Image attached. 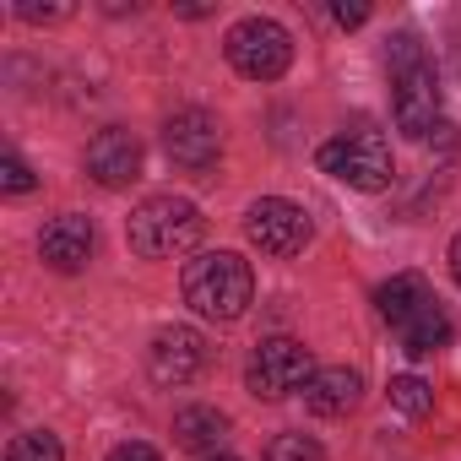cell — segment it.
<instances>
[{
	"label": "cell",
	"instance_id": "3",
	"mask_svg": "<svg viewBox=\"0 0 461 461\" xmlns=\"http://www.w3.org/2000/svg\"><path fill=\"white\" fill-rule=\"evenodd\" d=\"M125 240L141 261H174L201 240V212L185 195H147L125 222Z\"/></svg>",
	"mask_w": 461,
	"mask_h": 461
},
{
	"label": "cell",
	"instance_id": "13",
	"mask_svg": "<svg viewBox=\"0 0 461 461\" xmlns=\"http://www.w3.org/2000/svg\"><path fill=\"white\" fill-rule=\"evenodd\" d=\"M396 337H402V353H412V358H429V353H439V348H450V337H456V321H450V310L439 304V299H429V304H418L402 326H396Z\"/></svg>",
	"mask_w": 461,
	"mask_h": 461
},
{
	"label": "cell",
	"instance_id": "4",
	"mask_svg": "<svg viewBox=\"0 0 461 461\" xmlns=\"http://www.w3.org/2000/svg\"><path fill=\"white\" fill-rule=\"evenodd\" d=\"M315 163H321V174L342 179L348 190H385L391 174H396V163H391V141H385L380 131H369V125H353V131L321 141Z\"/></svg>",
	"mask_w": 461,
	"mask_h": 461
},
{
	"label": "cell",
	"instance_id": "10",
	"mask_svg": "<svg viewBox=\"0 0 461 461\" xmlns=\"http://www.w3.org/2000/svg\"><path fill=\"white\" fill-rule=\"evenodd\" d=\"M87 174L104 185V190H125L141 179V141L120 125H104L93 141H87Z\"/></svg>",
	"mask_w": 461,
	"mask_h": 461
},
{
	"label": "cell",
	"instance_id": "24",
	"mask_svg": "<svg viewBox=\"0 0 461 461\" xmlns=\"http://www.w3.org/2000/svg\"><path fill=\"white\" fill-rule=\"evenodd\" d=\"M206 461H234V456H206Z\"/></svg>",
	"mask_w": 461,
	"mask_h": 461
},
{
	"label": "cell",
	"instance_id": "5",
	"mask_svg": "<svg viewBox=\"0 0 461 461\" xmlns=\"http://www.w3.org/2000/svg\"><path fill=\"white\" fill-rule=\"evenodd\" d=\"M228 66L250 82H277L288 66H294V39L283 23L272 17H245L240 28H228Z\"/></svg>",
	"mask_w": 461,
	"mask_h": 461
},
{
	"label": "cell",
	"instance_id": "15",
	"mask_svg": "<svg viewBox=\"0 0 461 461\" xmlns=\"http://www.w3.org/2000/svg\"><path fill=\"white\" fill-rule=\"evenodd\" d=\"M429 299H434V294H429V283H423L418 272H396L391 283L375 288V304H380V315H385L391 326H402V321H407L418 304H429Z\"/></svg>",
	"mask_w": 461,
	"mask_h": 461
},
{
	"label": "cell",
	"instance_id": "19",
	"mask_svg": "<svg viewBox=\"0 0 461 461\" xmlns=\"http://www.w3.org/2000/svg\"><path fill=\"white\" fill-rule=\"evenodd\" d=\"M39 179H33V168L17 158V152H6V158H0V190H6V195H28Z\"/></svg>",
	"mask_w": 461,
	"mask_h": 461
},
{
	"label": "cell",
	"instance_id": "17",
	"mask_svg": "<svg viewBox=\"0 0 461 461\" xmlns=\"http://www.w3.org/2000/svg\"><path fill=\"white\" fill-rule=\"evenodd\" d=\"M6 461H66V450H60V439L50 429H28V434H17L6 445Z\"/></svg>",
	"mask_w": 461,
	"mask_h": 461
},
{
	"label": "cell",
	"instance_id": "14",
	"mask_svg": "<svg viewBox=\"0 0 461 461\" xmlns=\"http://www.w3.org/2000/svg\"><path fill=\"white\" fill-rule=\"evenodd\" d=\"M174 439L206 461V456L228 439V418H222L217 407H179V412H174Z\"/></svg>",
	"mask_w": 461,
	"mask_h": 461
},
{
	"label": "cell",
	"instance_id": "23",
	"mask_svg": "<svg viewBox=\"0 0 461 461\" xmlns=\"http://www.w3.org/2000/svg\"><path fill=\"white\" fill-rule=\"evenodd\" d=\"M450 272H456V283H461V234L450 240Z\"/></svg>",
	"mask_w": 461,
	"mask_h": 461
},
{
	"label": "cell",
	"instance_id": "12",
	"mask_svg": "<svg viewBox=\"0 0 461 461\" xmlns=\"http://www.w3.org/2000/svg\"><path fill=\"white\" fill-rule=\"evenodd\" d=\"M358 396H364V375L348 369V364L315 369V380L304 385V407H310L315 418H342V412L358 407Z\"/></svg>",
	"mask_w": 461,
	"mask_h": 461
},
{
	"label": "cell",
	"instance_id": "11",
	"mask_svg": "<svg viewBox=\"0 0 461 461\" xmlns=\"http://www.w3.org/2000/svg\"><path fill=\"white\" fill-rule=\"evenodd\" d=\"M39 256L55 267V272H82L93 261V222L66 212V217H50L44 234H39Z\"/></svg>",
	"mask_w": 461,
	"mask_h": 461
},
{
	"label": "cell",
	"instance_id": "6",
	"mask_svg": "<svg viewBox=\"0 0 461 461\" xmlns=\"http://www.w3.org/2000/svg\"><path fill=\"white\" fill-rule=\"evenodd\" d=\"M245 380H250L256 396L277 402V396H294V391H304V385L315 380V358H310V348L294 342V337H267V342L250 353Z\"/></svg>",
	"mask_w": 461,
	"mask_h": 461
},
{
	"label": "cell",
	"instance_id": "9",
	"mask_svg": "<svg viewBox=\"0 0 461 461\" xmlns=\"http://www.w3.org/2000/svg\"><path fill=\"white\" fill-rule=\"evenodd\" d=\"M206 369V342L190 326H163L147 348V375L158 385H190Z\"/></svg>",
	"mask_w": 461,
	"mask_h": 461
},
{
	"label": "cell",
	"instance_id": "21",
	"mask_svg": "<svg viewBox=\"0 0 461 461\" xmlns=\"http://www.w3.org/2000/svg\"><path fill=\"white\" fill-rule=\"evenodd\" d=\"M17 17H23V23H66L71 6H17Z\"/></svg>",
	"mask_w": 461,
	"mask_h": 461
},
{
	"label": "cell",
	"instance_id": "18",
	"mask_svg": "<svg viewBox=\"0 0 461 461\" xmlns=\"http://www.w3.org/2000/svg\"><path fill=\"white\" fill-rule=\"evenodd\" d=\"M267 461H326V450L310 434H277L272 450H267Z\"/></svg>",
	"mask_w": 461,
	"mask_h": 461
},
{
	"label": "cell",
	"instance_id": "7",
	"mask_svg": "<svg viewBox=\"0 0 461 461\" xmlns=\"http://www.w3.org/2000/svg\"><path fill=\"white\" fill-rule=\"evenodd\" d=\"M245 234H250V245H256L261 256L288 261V256H299V250L310 245V217H304V206H294V201H283V195H261V201L245 212Z\"/></svg>",
	"mask_w": 461,
	"mask_h": 461
},
{
	"label": "cell",
	"instance_id": "20",
	"mask_svg": "<svg viewBox=\"0 0 461 461\" xmlns=\"http://www.w3.org/2000/svg\"><path fill=\"white\" fill-rule=\"evenodd\" d=\"M109 461H163L152 445H141V439H125V445H114L109 450Z\"/></svg>",
	"mask_w": 461,
	"mask_h": 461
},
{
	"label": "cell",
	"instance_id": "16",
	"mask_svg": "<svg viewBox=\"0 0 461 461\" xmlns=\"http://www.w3.org/2000/svg\"><path fill=\"white\" fill-rule=\"evenodd\" d=\"M385 396H391V407H396L402 418H423V412L434 407V391H429V380H418V375H391Z\"/></svg>",
	"mask_w": 461,
	"mask_h": 461
},
{
	"label": "cell",
	"instance_id": "22",
	"mask_svg": "<svg viewBox=\"0 0 461 461\" xmlns=\"http://www.w3.org/2000/svg\"><path fill=\"white\" fill-rule=\"evenodd\" d=\"M331 17H337V28H364L369 6H358V0H353V6H348V0H342V6H331Z\"/></svg>",
	"mask_w": 461,
	"mask_h": 461
},
{
	"label": "cell",
	"instance_id": "2",
	"mask_svg": "<svg viewBox=\"0 0 461 461\" xmlns=\"http://www.w3.org/2000/svg\"><path fill=\"white\" fill-rule=\"evenodd\" d=\"M185 304L206 321H240L256 299V272L234 250H206L185 267Z\"/></svg>",
	"mask_w": 461,
	"mask_h": 461
},
{
	"label": "cell",
	"instance_id": "8",
	"mask_svg": "<svg viewBox=\"0 0 461 461\" xmlns=\"http://www.w3.org/2000/svg\"><path fill=\"white\" fill-rule=\"evenodd\" d=\"M163 152H168V163H179L185 174H206V168L222 158V125H217L206 109H179V114H168V125H163Z\"/></svg>",
	"mask_w": 461,
	"mask_h": 461
},
{
	"label": "cell",
	"instance_id": "1",
	"mask_svg": "<svg viewBox=\"0 0 461 461\" xmlns=\"http://www.w3.org/2000/svg\"><path fill=\"white\" fill-rule=\"evenodd\" d=\"M391 114L412 141H429L439 131V77L412 33L391 39Z\"/></svg>",
	"mask_w": 461,
	"mask_h": 461
}]
</instances>
